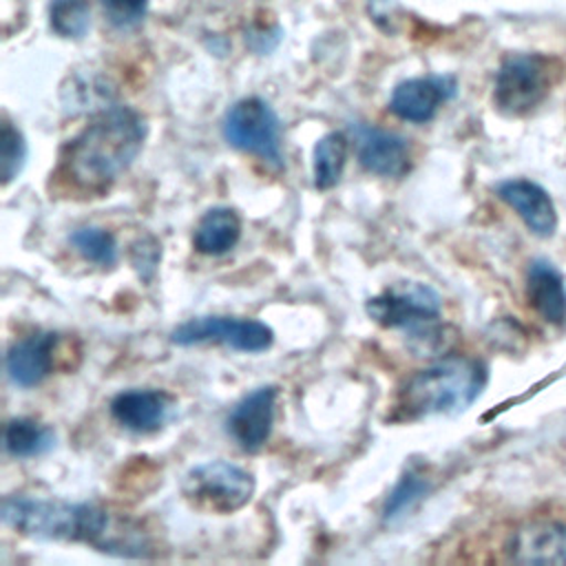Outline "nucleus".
Instances as JSON below:
<instances>
[{"instance_id":"nucleus-1","label":"nucleus","mask_w":566,"mask_h":566,"mask_svg":"<svg viewBox=\"0 0 566 566\" xmlns=\"http://www.w3.org/2000/svg\"><path fill=\"white\" fill-rule=\"evenodd\" d=\"M148 126L130 106H111L86 124L60 153L55 177L73 192L104 195L139 155Z\"/></svg>"},{"instance_id":"nucleus-2","label":"nucleus","mask_w":566,"mask_h":566,"mask_svg":"<svg viewBox=\"0 0 566 566\" xmlns=\"http://www.w3.org/2000/svg\"><path fill=\"white\" fill-rule=\"evenodd\" d=\"M489 380L478 358L451 354L413 371L396 391L394 420H422L429 416H455L469 409Z\"/></svg>"},{"instance_id":"nucleus-3","label":"nucleus","mask_w":566,"mask_h":566,"mask_svg":"<svg viewBox=\"0 0 566 566\" xmlns=\"http://www.w3.org/2000/svg\"><path fill=\"white\" fill-rule=\"evenodd\" d=\"M2 522L31 539L84 542L99 548L113 513L91 502H66L13 493L2 500Z\"/></svg>"},{"instance_id":"nucleus-4","label":"nucleus","mask_w":566,"mask_h":566,"mask_svg":"<svg viewBox=\"0 0 566 566\" xmlns=\"http://www.w3.org/2000/svg\"><path fill=\"white\" fill-rule=\"evenodd\" d=\"M250 471L228 460H210L192 467L181 482L184 497L199 511L228 515L243 509L254 495Z\"/></svg>"},{"instance_id":"nucleus-5","label":"nucleus","mask_w":566,"mask_h":566,"mask_svg":"<svg viewBox=\"0 0 566 566\" xmlns=\"http://www.w3.org/2000/svg\"><path fill=\"white\" fill-rule=\"evenodd\" d=\"M440 294L418 281L396 283L365 303V312L382 327H402L416 332V338L433 334L440 318Z\"/></svg>"},{"instance_id":"nucleus-6","label":"nucleus","mask_w":566,"mask_h":566,"mask_svg":"<svg viewBox=\"0 0 566 566\" xmlns=\"http://www.w3.org/2000/svg\"><path fill=\"white\" fill-rule=\"evenodd\" d=\"M223 137L237 150L250 153L265 164L281 168V122L272 106L261 97H243L234 102L223 117Z\"/></svg>"},{"instance_id":"nucleus-7","label":"nucleus","mask_w":566,"mask_h":566,"mask_svg":"<svg viewBox=\"0 0 566 566\" xmlns=\"http://www.w3.org/2000/svg\"><path fill=\"white\" fill-rule=\"evenodd\" d=\"M170 340L175 345H201V343H219L245 354H259L272 347L274 332L256 321V318H239V316H195L184 321L170 332Z\"/></svg>"},{"instance_id":"nucleus-8","label":"nucleus","mask_w":566,"mask_h":566,"mask_svg":"<svg viewBox=\"0 0 566 566\" xmlns=\"http://www.w3.org/2000/svg\"><path fill=\"white\" fill-rule=\"evenodd\" d=\"M551 86L548 62L539 55L517 53L509 55L497 75L493 99L495 106L506 115H524L535 108Z\"/></svg>"},{"instance_id":"nucleus-9","label":"nucleus","mask_w":566,"mask_h":566,"mask_svg":"<svg viewBox=\"0 0 566 566\" xmlns=\"http://www.w3.org/2000/svg\"><path fill=\"white\" fill-rule=\"evenodd\" d=\"M276 394L279 389L274 385H263L243 396L232 407L226 427L243 451L254 453L268 442L274 424Z\"/></svg>"},{"instance_id":"nucleus-10","label":"nucleus","mask_w":566,"mask_h":566,"mask_svg":"<svg viewBox=\"0 0 566 566\" xmlns=\"http://www.w3.org/2000/svg\"><path fill=\"white\" fill-rule=\"evenodd\" d=\"M455 95V80L451 75H427V77H411L400 82L391 97L389 111L413 124H424L433 119L438 108Z\"/></svg>"},{"instance_id":"nucleus-11","label":"nucleus","mask_w":566,"mask_h":566,"mask_svg":"<svg viewBox=\"0 0 566 566\" xmlns=\"http://www.w3.org/2000/svg\"><path fill=\"white\" fill-rule=\"evenodd\" d=\"M354 142L360 166L378 177H402L411 166L409 144L398 133L358 124L354 126Z\"/></svg>"},{"instance_id":"nucleus-12","label":"nucleus","mask_w":566,"mask_h":566,"mask_svg":"<svg viewBox=\"0 0 566 566\" xmlns=\"http://www.w3.org/2000/svg\"><path fill=\"white\" fill-rule=\"evenodd\" d=\"M509 557L520 564H566V522H524L511 535Z\"/></svg>"},{"instance_id":"nucleus-13","label":"nucleus","mask_w":566,"mask_h":566,"mask_svg":"<svg viewBox=\"0 0 566 566\" xmlns=\"http://www.w3.org/2000/svg\"><path fill=\"white\" fill-rule=\"evenodd\" d=\"M172 407V396L161 389H128L111 400V416L126 431L155 433L166 424Z\"/></svg>"},{"instance_id":"nucleus-14","label":"nucleus","mask_w":566,"mask_h":566,"mask_svg":"<svg viewBox=\"0 0 566 566\" xmlns=\"http://www.w3.org/2000/svg\"><path fill=\"white\" fill-rule=\"evenodd\" d=\"M55 345L57 334L53 332H38L13 343L4 358L9 380L20 389H31L40 385L51 374Z\"/></svg>"},{"instance_id":"nucleus-15","label":"nucleus","mask_w":566,"mask_h":566,"mask_svg":"<svg viewBox=\"0 0 566 566\" xmlns=\"http://www.w3.org/2000/svg\"><path fill=\"white\" fill-rule=\"evenodd\" d=\"M497 195L506 201L537 237H551L557 228V212L548 192L528 179H509L497 186Z\"/></svg>"},{"instance_id":"nucleus-16","label":"nucleus","mask_w":566,"mask_h":566,"mask_svg":"<svg viewBox=\"0 0 566 566\" xmlns=\"http://www.w3.org/2000/svg\"><path fill=\"white\" fill-rule=\"evenodd\" d=\"M526 296L531 307L551 325L566 321V285L548 261H533L526 274Z\"/></svg>"},{"instance_id":"nucleus-17","label":"nucleus","mask_w":566,"mask_h":566,"mask_svg":"<svg viewBox=\"0 0 566 566\" xmlns=\"http://www.w3.org/2000/svg\"><path fill=\"white\" fill-rule=\"evenodd\" d=\"M241 239V217L234 208L214 206L203 212L195 226L192 245L208 256H221L230 252Z\"/></svg>"},{"instance_id":"nucleus-18","label":"nucleus","mask_w":566,"mask_h":566,"mask_svg":"<svg viewBox=\"0 0 566 566\" xmlns=\"http://www.w3.org/2000/svg\"><path fill=\"white\" fill-rule=\"evenodd\" d=\"M55 447V431L33 418H11L4 427V449L13 458L44 455Z\"/></svg>"},{"instance_id":"nucleus-19","label":"nucleus","mask_w":566,"mask_h":566,"mask_svg":"<svg viewBox=\"0 0 566 566\" xmlns=\"http://www.w3.org/2000/svg\"><path fill=\"white\" fill-rule=\"evenodd\" d=\"M347 137L340 130H332L316 142L312 157V177L316 190H329L340 181L347 164Z\"/></svg>"},{"instance_id":"nucleus-20","label":"nucleus","mask_w":566,"mask_h":566,"mask_svg":"<svg viewBox=\"0 0 566 566\" xmlns=\"http://www.w3.org/2000/svg\"><path fill=\"white\" fill-rule=\"evenodd\" d=\"M429 489H431V484L424 473H420L418 469H407L385 500L382 520L387 524L402 520L429 493Z\"/></svg>"},{"instance_id":"nucleus-21","label":"nucleus","mask_w":566,"mask_h":566,"mask_svg":"<svg viewBox=\"0 0 566 566\" xmlns=\"http://www.w3.org/2000/svg\"><path fill=\"white\" fill-rule=\"evenodd\" d=\"M69 241L82 254V259L95 265L111 268L117 261V241L106 228L82 226L71 232Z\"/></svg>"},{"instance_id":"nucleus-22","label":"nucleus","mask_w":566,"mask_h":566,"mask_svg":"<svg viewBox=\"0 0 566 566\" xmlns=\"http://www.w3.org/2000/svg\"><path fill=\"white\" fill-rule=\"evenodd\" d=\"M49 24L60 38H82L91 27L88 2L53 0L49 7Z\"/></svg>"},{"instance_id":"nucleus-23","label":"nucleus","mask_w":566,"mask_h":566,"mask_svg":"<svg viewBox=\"0 0 566 566\" xmlns=\"http://www.w3.org/2000/svg\"><path fill=\"white\" fill-rule=\"evenodd\" d=\"M27 164L24 135L9 122H2V186H9Z\"/></svg>"},{"instance_id":"nucleus-24","label":"nucleus","mask_w":566,"mask_h":566,"mask_svg":"<svg viewBox=\"0 0 566 566\" xmlns=\"http://www.w3.org/2000/svg\"><path fill=\"white\" fill-rule=\"evenodd\" d=\"M99 4L108 22L117 29L137 27L148 11V0H99Z\"/></svg>"},{"instance_id":"nucleus-25","label":"nucleus","mask_w":566,"mask_h":566,"mask_svg":"<svg viewBox=\"0 0 566 566\" xmlns=\"http://www.w3.org/2000/svg\"><path fill=\"white\" fill-rule=\"evenodd\" d=\"M159 256H161V250L153 237H142L130 248V263L137 270V274L144 276L146 281L155 274Z\"/></svg>"}]
</instances>
